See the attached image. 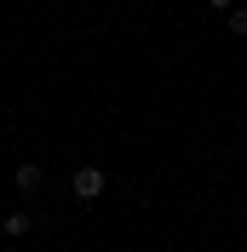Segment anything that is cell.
I'll use <instances>...</instances> for the list:
<instances>
[{"label":"cell","mask_w":247,"mask_h":252,"mask_svg":"<svg viewBox=\"0 0 247 252\" xmlns=\"http://www.w3.org/2000/svg\"><path fill=\"white\" fill-rule=\"evenodd\" d=\"M207 6H213V12H230V0H207Z\"/></svg>","instance_id":"cell-5"},{"label":"cell","mask_w":247,"mask_h":252,"mask_svg":"<svg viewBox=\"0 0 247 252\" xmlns=\"http://www.w3.org/2000/svg\"><path fill=\"white\" fill-rule=\"evenodd\" d=\"M12 184L23 189V195H35V189H41V166H35V160H23V166L12 172Z\"/></svg>","instance_id":"cell-2"},{"label":"cell","mask_w":247,"mask_h":252,"mask_svg":"<svg viewBox=\"0 0 247 252\" xmlns=\"http://www.w3.org/2000/svg\"><path fill=\"white\" fill-rule=\"evenodd\" d=\"M104 184H109V178L98 172V166H81V172L69 178V189H75V201H98V195H104Z\"/></svg>","instance_id":"cell-1"},{"label":"cell","mask_w":247,"mask_h":252,"mask_svg":"<svg viewBox=\"0 0 247 252\" xmlns=\"http://www.w3.org/2000/svg\"><path fill=\"white\" fill-rule=\"evenodd\" d=\"M29 223H35L29 212H6V218H0V229H6V235L17 241V235H29Z\"/></svg>","instance_id":"cell-3"},{"label":"cell","mask_w":247,"mask_h":252,"mask_svg":"<svg viewBox=\"0 0 247 252\" xmlns=\"http://www.w3.org/2000/svg\"><path fill=\"white\" fill-rule=\"evenodd\" d=\"M230 34H247V6H230Z\"/></svg>","instance_id":"cell-4"}]
</instances>
